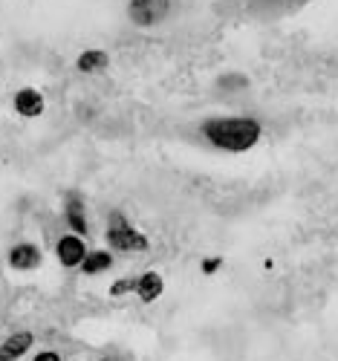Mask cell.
I'll list each match as a JSON object with an SVG mask.
<instances>
[{
	"instance_id": "6da1fadb",
	"label": "cell",
	"mask_w": 338,
	"mask_h": 361,
	"mask_svg": "<svg viewBox=\"0 0 338 361\" xmlns=\"http://www.w3.org/2000/svg\"><path fill=\"white\" fill-rule=\"evenodd\" d=\"M260 122L249 116H220V118H208L203 125V136L226 154H246L260 142Z\"/></svg>"
},
{
	"instance_id": "7a4b0ae2",
	"label": "cell",
	"mask_w": 338,
	"mask_h": 361,
	"mask_svg": "<svg viewBox=\"0 0 338 361\" xmlns=\"http://www.w3.org/2000/svg\"><path fill=\"white\" fill-rule=\"evenodd\" d=\"M110 228H107V246L119 249V252H147L150 249V240L136 231L125 217H121L119 212L110 217Z\"/></svg>"
},
{
	"instance_id": "3957f363",
	"label": "cell",
	"mask_w": 338,
	"mask_h": 361,
	"mask_svg": "<svg viewBox=\"0 0 338 361\" xmlns=\"http://www.w3.org/2000/svg\"><path fill=\"white\" fill-rule=\"evenodd\" d=\"M168 9H171V0H131L128 18L136 26H153L168 15Z\"/></svg>"
},
{
	"instance_id": "277c9868",
	"label": "cell",
	"mask_w": 338,
	"mask_h": 361,
	"mask_svg": "<svg viewBox=\"0 0 338 361\" xmlns=\"http://www.w3.org/2000/svg\"><path fill=\"white\" fill-rule=\"evenodd\" d=\"M55 255H58V263L61 266L73 269V266H81V260L87 257V246H84V240L78 234H67V237L58 240Z\"/></svg>"
},
{
	"instance_id": "5b68a950",
	"label": "cell",
	"mask_w": 338,
	"mask_h": 361,
	"mask_svg": "<svg viewBox=\"0 0 338 361\" xmlns=\"http://www.w3.org/2000/svg\"><path fill=\"white\" fill-rule=\"evenodd\" d=\"M41 260H44V255L35 243H18L9 252V266L15 269V272H32V269L41 266Z\"/></svg>"
},
{
	"instance_id": "8992f818",
	"label": "cell",
	"mask_w": 338,
	"mask_h": 361,
	"mask_svg": "<svg viewBox=\"0 0 338 361\" xmlns=\"http://www.w3.org/2000/svg\"><path fill=\"white\" fill-rule=\"evenodd\" d=\"M44 107H47L44 104V96L38 93V90H32V87H23V90H18V93H15V110L20 116H26V118L41 116Z\"/></svg>"
},
{
	"instance_id": "52a82bcc",
	"label": "cell",
	"mask_w": 338,
	"mask_h": 361,
	"mask_svg": "<svg viewBox=\"0 0 338 361\" xmlns=\"http://www.w3.org/2000/svg\"><path fill=\"white\" fill-rule=\"evenodd\" d=\"M32 341H35V336L32 333H15V336H9L4 344H0V361H18V358H23L26 353H29V347H32Z\"/></svg>"
},
{
	"instance_id": "ba28073f",
	"label": "cell",
	"mask_w": 338,
	"mask_h": 361,
	"mask_svg": "<svg viewBox=\"0 0 338 361\" xmlns=\"http://www.w3.org/2000/svg\"><path fill=\"white\" fill-rule=\"evenodd\" d=\"M162 289H165V283H162L159 272H145V275L136 278V289L133 292L139 295L142 304H153V300L162 295Z\"/></svg>"
},
{
	"instance_id": "9c48e42d",
	"label": "cell",
	"mask_w": 338,
	"mask_h": 361,
	"mask_svg": "<svg viewBox=\"0 0 338 361\" xmlns=\"http://www.w3.org/2000/svg\"><path fill=\"white\" fill-rule=\"evenodd\" d=\"M64 214H67V226L78 234V237H84L87 234V212H84V202L76 197V194H70L67 197V205H64Z\"/></svg>"
},
{
	"instance_id": "30bf717a",
	"label": "cell",
	"mask_w": 338,
	"mask_h": 361,
	"mask_svg": "<svg viewBox=\"0 0 338 361\" xmlns=\"http://www.w3.org/2000/svg\"><path fill=\"white\" fill-rule=\"evenodd\" d=\"M107 64H110V55H107L104 49H87V52L78 55V61H76V67H78L81 73H99V70H104Z\"/></svg>"
},
{
	"instance_id": "8fae6325",
	"label": "cell",
	"mask_w": 338,
	"mask_h": 361,
	"mask_svg": "<svg viewBox=\"0 0 338 361\" xmlns=\"http://www.w3.org/2000/svg\"><path fill=\"white\" fill-rule=\"evenodd\" d=\"M113 266V255L110 252H87V257L81 260V272L84 275H102Z\"/></svg>"
},
{
	"instance_id": "7c38bea8",
	"label": "cell",
	"mask_w": 338,
	"mask_h": 361,
	"mask_svg": "<svg viewBox=\"0 0 338 361\" xmlns=\"http://www.w3.org/2000/svg\"><path fill=\"white\" fill-rule=\"evenodd\" d=\"M136 289V278H121V281H116L113 286H110V295L113 298H121V295H128V292H133Z\"/></svg>"
},
{
	"instance_id": "4fadbf2b",
	"label": "cell",
	"mask_w": 338,
	"mask_h": 361,
	"mask_svg": "<svg viewBox=\"0 0 338 361\" xmlns=\"http://www.w3.org/2000/svg\"><path fill=\"white\" fill-rule=\"evenodd\" d=\"M220 266H223V257H208V260H203V272L205 275H214Z\"/></svg>"
},
{
	"instance_id": "5bb4252c",
	"label": "cell",
	"mask_w": 338,
	"mask_h": 361,
	"mask_svg": "<svg viewBox=\"0 0 338 361\" xmlns=\"http://www.w3.org/2000/svg\"><path fill=\"white\" fill-rule=\"evenodd\" d=\"M35 361H61V355H58L55 350H44V353L35 355Z\"/></svg>"
},
{
	"instance_id": "9a60e30c",
	"label": "cell",
	"mask_w": 338,
	"mask_h": 361,
	"mask_svg": "<svg viewBox=\"0 0 338 361\" xmlns=\"http://www.w3.org/2000/svg\"><path fill=\"white\" fill-rule=\"evenodd\" d=\"M99 361H113V358H99Z\"/></svg>"
}]
</instances>
